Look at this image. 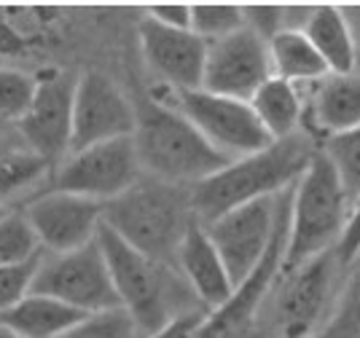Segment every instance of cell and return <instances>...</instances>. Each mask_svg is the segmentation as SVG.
<instances>
[{
  "label": "cell",
  "instance_id": "52a82bcc",
  "mask_svg": "<svg viewBox=\"0 0 360 338\" xmlns=\"http://www.w3.org/2000/svg\"><path fill=\"white\" fill-rule=\"evenodd\" d=\"M288 193L290 191L234 207V209L224 212L221 218L202 226L210 236L212 247L221 255L234 287H242L258 271V266L264 264Z\"/></svg>",
  "mask_w": 360,
  "mask_h": 338
},
{
  "label": "cell",
  "instance_id": "8992f818",
  "mask_svg": "<svg viewBox=\"0 0 360 338\" xmlns=\"http://www.w3.org/2000/svg\"><path fill=\"white\" fill-rule=\"evenodd\" d=\"M342 271H347L336 250L307 261L290 274H277L271 323L277 338H315L330 317L336 295L342 290Z\"/></svg>",
  "mask_w": 360,
  "mask_h": 338
},
{
  "label": "cell",
  "instance_id": "30bf717a",
  "mask_svg": "<svg viewBox=\"0 0 360 338\" xmlns=\"http://www.w3.org/2000/svg\"><path fill=\"white\" fill-rule=\"evenodd\" d=\"M140 177L143 169L135 143L132 137H121L68 153L65 162L51 172V188L108 204L129 191Z\"/></svg>",
  "mask_w": 360,
  "mask_h": 338
},
{
  "label": "cell",
  "instance_id": "8fae6325",
  "mask_svg": "<svg viewBox=\"0 0 360 338\" xmlns=\"http://www.w3.org/2000/svg\"><path fill=\"white\" fill-rule=\"evenodd\" d=\"M75 81L78 78L62 73V70L38 75L35 97H32L27 113L19 118V124L14 126L19 140L30 148L35 156H41L51 167V172L70 153Z\"/></svg>",
  "mask_w": 360,
  "mask_h": 338
},
{
  "label": "cell",
  "instance_id": "7c38bea8",
  "mask_svg": "<svg viewBox=\"0 0 360 338\" xmlns=\"http://www.w3.org/2000/svg\"><path fill=\"white\" fill-rule=\"evenodd\" d=\"M271 78L269 44L248 27L207 44L202 89L210 94L250 103L258 89Z\"/></svg>",
  "mask_w": 360,
  "mask_h": 338
},
{
  "label": "cell",
  "instance_id": "3957f363",
  "mask_svg": "<svg viewBox=\"0 0 360 338\" xmlns=\"http://www.w3.org/2000/svg\"><path fill=\"white\" fill-rule=\"evenodd\" d=\"M191 188L143 175L129 191L103 204V226L153 261L175 266L180 242L194 226Z\"/></svg>",
  "mask_w": 360,
  "mask_h": 338
},
{
  "label": "cell",
  "instance_id": "5b68a950",
  "mask_svg": "<svg viewBox=\"0 0 360 338\" xmlns=\"http://www.w3.org/2000/svg\"><path fill=\"white\" fill-rule=\"evenodd\" d=\"M349 215H352V202L347 199L330 164L317 150L307 172L290 191L288 242L280 274H290L317 255L336 250L345 236Z\"/></svg>",
  "mask_w": 360,
  "mask_h": 338
},
{
  "label": "cell",
  "instance_id": "2e32d148",
  "mask_svg": "<svg viewBox=\"0 0 360 338\" xmlns=\"http://www.w3.org/2000/svg\"><path fill=\"white\" fill-rule=\"evenodd\" d=\"M307 89L301 132L309 134L317 145L330 134L360 126V73L326 75Z\"/></svg>",
  "mask_w": 360,
  "mask_h": 338
},
{
  "label": "cell",
  "instance_id": "e0dca14e",
  "mask_svg": "<svg viewBox=\"0 0 360 338\" xmlns=\"http://www.w3.org/2000/svg\"><path fill=\"white\" fill-rule=\"evenodd\" d=\"M175 268L186 285L191 287L196 301L205 306V311H218L234 298V285L229 280L224 261L218 250L212 247L210 236L202 228V223H194L188 228L186 239L180 242L175 255Z\"/></svg>",
  "mask_w": 360,
  "mask_h": 338
},
{
  "label": "cell",
  "instance_id": "4fadbf2b",
  "mask_svg": "<svg viewBox=\"0 0 360 338\" xmlns=\"http://www.w3.org/2000/svg\"><path fill=\"white\" fill-rule=\"evenodd\" d=\"M44 252L60 255L91 245L103 226V204L65 191H41L19 207Z\"/></svg>",
  "mask_w": 360,
  "mask_h": 338
},
{
  "label": "cell",
  "instance_id": "7402d4cb",
  "mask_svg": "<svg viewBox=\"0 0 360 338\" xmlns=\"http://www.w3.org/2000/svg\"><path fill=\"white\" fill-rule=\"evenodd\" d=\"M46 175H51V167L35 156L30 148L19 140V134L0 145V207H6L19 193L35 188Z\"/></svg>",
  "mask_w": 360,
  "mask_h": 338
},
{
  "label": "cell",
  "instance_id": "e575fe53",
  "mask_svg": "<svg viewBox=\"0 0 360 338\" xmlns=\"http://www.w3.org/2000/svg\"><path fill=\"white\" fill-rule=\"evenodd\" d=\"M0 338H22L19 333H14L11 327H6V325L0 323Z\"/></svg>",
  "mask_w": 360,
  "mask_h": 338
},
{
  "label": "cell",
  "instance_id": "1f68e13d",
  "mask_svg": "<svg viewBox=\"0 0 360 338\" xmlns=\"http://www.w3.org/2000/svg\"><path fill=\"white\" fill-rule=\"evenodd\" d=\"M148 16L165 27L191 30V3H159V6H150Z\"/></svg>",
  "mask_w": 360,
  "mask_h": 338
},
{
  "label": "cell",
  "instance_id": "277c9868",
  "mask_svg": "<svg viewBox=\"0 0 360 338\" xmlns=\"http://www.w3.org/2000/svg\"><path fill=\"white\" fill-rule=\"evenodd\" d=\"M132 143L143 175L172 186L194 188L229 164L175 105L156 97L135 105Z\"/></svg>",
  "mask_w": 360,
  "mask_h": 338
},
{
  "label": "cell",
  "instance_id": "7a4b0ae2",
  "mask_svg": "<svg viewBox=\"0 0 360 338\" xmlns=\"http://www.w3.org/2000/svg\"><path fill=\"white\" fill-rule=\"evenodd\" d=\"M317 143L307 132L274 140L258 153L229 162L212 177L191 188L196 221L210 223L234 207L290 191L315 159Z\"/></svg>",
  "mask_w": 360,
  "mask_h": 338
},
{
  "label": "cell",
  "instance_id": "83f0119b",
  "mask_svg": "<svg viewBox=\"0 0 360 338\" xmlns=\"http://www.w3.org/2000/svg\"><path fill=\"white\" fill-rule=\"evenodd\" d=\"M60 338H146L135 320L124 309L86 314L78 325H73Z\"/></svg>",
  "mask_w": 360,
  "mask_h": 338
},
{
  "label": "cell",
  "instance_id": "ba28073f",
  "mask_svg": "<svg viewBox=\"0 0 360 338\" xmlns=\"http://www.w3.org/2000/svg\"><path fill=\"white\" fill-rule=\"evenodd\" d=\"M30 293L51 295L81 314L121 309L110 268L97 239L73 252H44Z\"/></svg>",
  "mask_w": 360,
  "mask_h": 338
},
{
  "label": "cell",
  "instance_id": "f1b7e54d",
  "mask_svg": "<svg viewBox=\"0 0 360 338\" xmlns=\"http://www.w3.org/2000/svg\"><path fill=\"white\" fill-rule=\"evenodd\" d=\"M41 258L22 266H0V314L6 309H11L14 304H19L25 295L30 293L35 271L41 266Z\"/></svg>",
  "mask_w": 360,
  "mask_h": 338
},
{
  "label": "cell",
  "instance_id": "484cf974",
  "mask_svg": "<svg viewBox=\"0 0 360 338\" xmlns=\"http://www.w3.org/2000/svg\"><path fill=\"white\" fill-rule=\"evenodd\" d=\"M245 27L242 6L231 3H191V32L205 44L221 41Z\"/></svg>",
  "mask_w": 360,
  "mask_h": 338
},
{
  "label": "cell",
  "instance_id": "5bb4252c",
  "mask_svg": "<svg viewBox=\"0 0 360 338\" xmlns=\"http://www.w3.org/2000/svg\"><path fill=\"white\" fill-rule=\"evenodd\" d=\"M135 132V103L105 73L89 70L75 81L70 153Z\"/></svg>",
  "mask_w": 360,
  "mask_h": 338
},
{
  "label": "cell",
  "instance_id": "d4e9b609",
  "mask_svg": "<svg viewBox=\"0 0 360 338\" xmlns=\"http://www.w3.org/2000/svg\"><path fill=\"white\" fill-rule=\"evenodd\" d=\"M315 338H360V261L349 266L330 317Z\"/></svg>",
  "mask_w": 360,
  "mask_h": 338
},
{
  "label": "cell",
  "instance_id": "4dcf8cb0",
  "mask_svg": "<svg viewBox=\"0 0 360 338\" xmlns=\"http://www.w3.org/2000/svg\"><path fill=\"white\" fill-rule=\"evenodd\" d=\"M336 255H339L345 268H349L360 258V199L352 204V215H349L345 236H342V242L336 247Z\"/></svg>",
  "mask_w": 360,
  "mask_h": 338
},
{
  "label": "cell",
  "instance_id": "4316f807",
  "mask_svg": "<svg viewBox=\"0 0 360 338\" xmlns=\"http://www.w3.org/2000/svg\"><path fill=\"white\" fill-rule=\"evenodd\" d=\"M38 86V75H30L16 67H0V118L16 126L27 113Z\"/></svg>",
  "mask_w": 360,
  "mask_h": 338
},
{
  "label": "cell",
  "instance_id": "6da1fadb",
  "mask_svg": "<svg viewBox=\"0 0 360 338\" xmlns=\"http://www.w3.org/2000/svg\"><path fill=\"white\" fill-rule=\"evenodd\" d=\"M97 242L110 268L121 309L135 320L146 338L162 336L175 323L205 311L172 264L137 252L108 226H100Z\"/></svg>",
  "mask_w": 360,
  "mask_h": 338
},
{
  "label": "cell",
  "instance_id": "cb8c5ba5",
  "mask_svg": "<svg viewBox=\"0 0 360 338\" xmlns=\"http://www.w3.org/2000/svg\"><path fill=\"white\" fill-rule=\"evenodd\" d=\"M44 247L22 209H6L0 215V266H22L38 261Z\"/></svg>",
  "mask_w": 360,
  "mask_h": 338
},
{
  "label": "cell",
  "instance_id": "ffe728a7",
  "mask_svg": "<svg viewBox=\"0 0 360 338\" xmlns=\"http://www.w3.org/2000/svg\"><path fill=\"white\" fill-rule=\"evenodd\" d=\"M304 86H293L283 78L271 75L264 86L250 97L255 118L266 129L271 140H285L301 132L304 124Z\"/></svg>",
  "mask_w": 360,
  "mask_h": 338
},
{
  "label": "cell",
  "instance_id": "836d02e7",
  "mask_svg": "<svg viewBox=\"0 0 360 338\" xmlns=\"http://www.w3.org/2000/svg\"><path fill=\"white\" fill-rule=\"evenodd\" d=\"M349 25H352V32H355V44L360 41V8H352V16H347Z\"/></svg>",
  "mask_w": 360,
  "mask_h": 338
},
{
  "label": "cell",
  "instance_id": "f546056e",
  "mask_svg": "<svg viewBox=\"0 0 360 338\" xmlns=\"http://www.w3.org/2000/svg\"><path fill=\"white\" fill-rule=\"evenodd\" d=\"M245 27L269 44L274 35L288 30V6H242Z\"/></svg>",
  "mask_w": 360,
  "mask_h": 338
},
{
  "label": "cell",
  "instance_id": "603a6c76",
  "mask_svg": "<svg viewBox=\"0 0 360 338\" xmlns=\"http://www.w3.org/2000/svg\"><path fill=\"white\" fill-rule=\"evenodd\" d=\"M317 150L330 164L333 175L339 177L347 199L355 204L360 199V126L342 134H330L317 145Z\"/></svg>",
  "mask_w": 360,
  "mask_h": 338
},
{
  "label": "cell",
  "instance_id": "8d00e7d4",
  "mask_svg": "<svg viewBox=\"0 0 360 338\" xmlns=\"http://www.w3.org/2000/svg\"><path fill=\"white\" fill-rule=\"evenodd\" d=\"M358 261H360V258H358Z\"/></svg>",
  "mask_w": 360,
  "mask_h": 338
},
{
  "label": "cell",
  "instance_id": "44dd1931",
  "mask_svg": "<svg viewBox=\"0 0 360 338\" xmlns=\"http://www.w3.org/2000/svg\"><path fill=\"white\" fill-rule=\"evenodd\" d=\"M271 75L283 78L293 86H312L328 75L326 62L320 59L315 46L299 30H285L269 41Z\"/></svg>",
  "mask_w": 360,
  "mask_h": 338
},
{
  "label": "cell",
  "instance_id": "ac0fdd59",
  "mask_svg": "<svg viewBox=\"0 0 360 338\" xmlns=\"http://www.w3.org/2000/svg\"><path fill=\"white\" fill-rule=\"evenodd\" d=\"M304 35L315 46L320 59L326 62L328 75L355 73L358 65V44L352 25L342 8L336 6H312Z\"/></svg>",
  "mask_w": 360,
  "mask_h": 338
},
{
  "label": "cell",
  "instance_id": "d590c367",
  "mask_svg": "<svg viewBox=\"0 0 360 338\" xmlns=\"http://www.w3.org/2000/svg\"><path fill=\"white\" fill-rule=\"evenodd\" d=\"M6 209H8V207H0V215H3V212H6Z\"/></svg>",
  "mask_w": 360,
  "mask_h": 338
},
{
  "label": "cell",
  "instance_id": "9c48e42d",
  "mask_svg": "<svg viewBox=\"0 0 360 338\" xmlns=\"http://www.w3.org/2000/svg\"><path fill=\"white\" fill-rule=\"evenodd\" d=\"M167 103L175 105L180 113L194 124L196 132L229 162L245 159V156L258 153L274 143L266 134V129L261 126V121L255 118L250 103L210 94L205 89H188V91L169 89Z\"/></svg>",
  "mask_w": 360,
  "mask_h": 338
},
{
  "label": "cell",
  "instance_id": "d6a6232c",
  "mask_svg": "<svg viewBox=\"0 0 360 338\" xmlns=\"http://www.w3.org/2000/svg\"><path fill=\"white\" fill-rule=\"evenodd\" d=\"M16 134V129L14 126H11V124H6V121H3V118H0V145H3V143H6V140H11V137H14Z\"/></svg>",
  "mask_w": 360,
  "mask_h": 338
},
{
  "label": "cell",
  "instance_id": "9a60e30c",
  "mask_svg": "<svg viewBox=\"0 0 360 338\" xmlns=\"http://www.w3.org/2000/svg\"><path fill=\"white\" fill-rule=\"evenodd\" d=\"M137 41L148 67L172 91L202 89L207 44L191 30H172L153 22L148 14L137 25Z\"/></svg>",
  "mask_w": 360,
  "mask_h": 338
},
{
  "label": "cell",
  "instance_id": "d6986e66",
  "mask_svg": "<svg viewBox=\"0 0 360 338\" xmlns=\"http://www.w3.org/2000/svg\"><path fill=\"white\" fill-rule=\"evenodd\" d=\"M86 314L62 304L51 295L27 293L19 304L0 314V323L22 338H60Z\"/></svg>",
  "mask_w": 360,
  "mask_h": 338
}]
</instances>
